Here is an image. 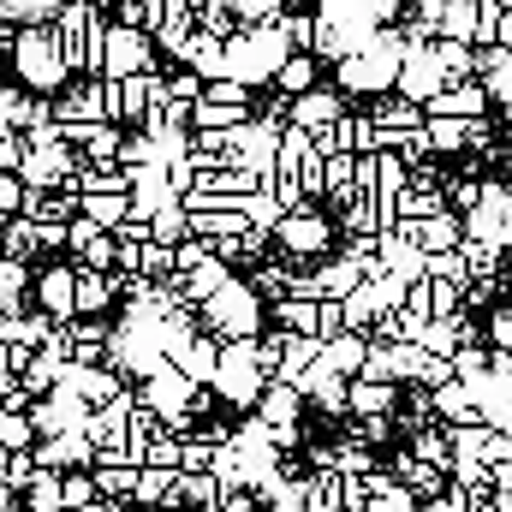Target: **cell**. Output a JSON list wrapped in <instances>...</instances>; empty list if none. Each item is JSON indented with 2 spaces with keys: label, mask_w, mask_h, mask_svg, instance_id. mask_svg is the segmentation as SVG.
Segmentation results:
<instances>
[{
  "label": "cell",
  "mask_w": 512,
  "mask_h": 512,
  "mask_svg": "<svg viewBox=\"0 0 512 512\" xmlns=\"http://www.w3.org/2000/svg\"><path fill=\"white\" fill-rule=\"evenodd\" d=\"M292 60V42L280 36V24H262V30H239L233 42H227V78L233 84H274L280 78V66Z\"/></svg>",
  "instance_id": "6da1fadb"
},
{
  "label": "cell",
  "mask_w": 512,
  "mask_h": 512,
  "mask_svg": "<svg viewBox=\"0 0 512 512\" xmlns=\"http://www.w3.org/2000/svg\"><path fill=\"white\" fill-rule=\"evenodd\" d=\"M12 60H18V78H24L30 90H60L66 72H72L54 24H24V30L12 36Z\"/></svg>",
  "instance_id": "7a4b0ae2"
},
{
  "label": "cell",
  "mask_w": 512,
  "mask_h": 512,
  "mask_svg": "<svg viewBox=\"0 0 512 512\" xmlns=\"http://www.w3.org/2000/svg\"><path fill=\"white\" fill-rule=\"evenodd\" d=\"M108 84H126L137 72H149V30H131V24H114L108 30V60H102Z\"/></svg>",
  "instance_id": "3957f363"
},
{
  "label": "cell",
  "mask_w": 512,
  "mask_h": 512,
  "mask_svg": "<svg viewBox=\"0 0 512 512\" xmlns=\"http://www.w3.org/2000/svg\"><path fill=\"white\" fill-rule=\"evenodd\" d=\"M256 316H262V310H256V292L245 280H227V286L209 298V322H221L227 334H251Z\"/></svg>",
  "instance_id": "277c9868"
},
{
  "label": "cell",
  "mask_w": 512,
  "mask_h": 512,
  "mask_svg": "<svg viewBox=\"0 0 512 512\" xmlns=\"http://www.w3.org/2000/svg\"><path fill=\"white\" fill-rule=\"evenodd\" d=\"M489 84H477V78H459V84H447L435 102H429V120H483V108H489Z\"/></svg>",
  "instance_id": "5b68a950"
},
{
  "label": "cell",
  "mask_w": 512,
  "mask_h": 512,
  "mask_svg": "<svg viewBox=\"0 0 512 512\" xmlns=\"http://www.w3.org/2000/svg\"><path fill=\"white\" fill-rule=\"evenodd\" d=\"M274 239H280V251H292V256H322L328 251V221L310 215V209H292V215L274 227Z\"/></svg>",
  "instance_id": "8992f818"
},
{
  "label": "cell",
  "mask_w": 512,
  "mask_h": 512,
  "mask_svg": "<svg viewBox=\"0 0 512 512\" xmlns=\"http://www.w3.org/2000/svg\"><path fill=\"white\" fill-rule=\"evenodd\" d=\"M54 120L78 126V120H108V84H78L66 96H54Z\"/></svg>",
  "instance_id": "52a82bcc"
},
{
  "label": "cell",
  "mask_w": 512,
  "mask_h": 512,
  "mask_svg": "<svg viewBox=\"0 0 512 512\" xmlns=\"http://www.w3.org/2000/svg\"><path fill=\"white\" fill-rule=\"evenodd\" d=\"M286 114H292V126H304V131H334L340 120H346V114H340V96H334V90H310V96H298V102H292Z\"/></svg>",
  "instance_id": "ba28073f"
},
{
  "label": "cell",
  "mask_w": 512,
  "mask_h": 512,
  "mask_svg": "<svg viewBox=\"0 0 512 512\" xmlns=\"http://www.w3.org/2000/svg\"><path fill=\"white\" fill-rule=\"evenodd\" d=\"M78 209H84L102 233H120L131 221V191H78Z\"/></svg>",
  "instance_id": "9c48e42d"
},
{
  "label": "cell",
  "mask_w": 512,
  "mask_h": 512,
  "mask_svg": "<svg viewBox=\"0 0 512 512\" xmlns=\"http://www.w3.org/2000/svg\"><path fill=\"white\" fill-rule=\"evenodd\" d=\"M465 239H471V233H465V215H453V209H441L435 221H423V227H417V245H423L429 256H447V251H459Z\"/></svg>",
  "instance_id": "30bf717a"
},
{
  "label": "cell",
  "mask_w": 512,
  "mask_h": 512,
  "mask_svg": "<svg viewBox=\"0 0 512 512\" xmlns=\"http://www.w3.org/2000/svg\"><path fill=\"white\" fill-rule=\"evenodd\" d=\"M42 310L48 316H72L78 310V268H48L42 274Z\"/></svg>",
  "instance_id": "8fae6325"
},
{
  "label": "cell",
  "mask_w": 512,
  "mask_h": 512,
  "mask_svg": "<svg viewBox=\"0 0 512 512\" xmlns=\"http://www.w3.org/2000/svg\"><path fill=\"white\" fill-rule=\"evenodd\" d=\"M149 239H161V245H185V239H191V209H185V197H167V203L155 209Z\"/></svg>",
  "instance_id": "7c38bea8"
},
{
  "label": "cell",
  "mask_w": 512,
  "mask_h": 512,
  "mask_svg": "<svg viewBox=\"0 0 512 512\" xmlns=\"http://www.w3.org/2000/svg\"><path fill=\"white\" fill-rule=\"evenodd\" d=\"M191 126H203V131H239V126H251V108L245 102H197L191 108Z\"/></svg>",
  "instance_id": "4fadbf2b"
},
{
  "label": "cell",
  "mask_w": 512,
  "mask_h": 512,
  "mask_svg": "<svg viewBox=\"0 0 512 512\" xmlns=\"http://www.w3.org/2000/svg\"><path fill=\"white\" fill-rule=\"evenodd\" d=\"M376 120H382L387 131H423L429 126V108L411 102V96H387L382 108H376Z\"/></svg>",
  "instance_id": "5bb4252c"
},
{
  "label": "cell",
  "mask_w": 512,
  "mask_h": 512,
  "mask_svg": "<svg viewBox=\"0 0 512 512\" xmlns=\"http://www.w3.org/2000/svg\"><path fill=\"white\" fill-rule=\"evenodd\" d=\"M42 251V221H30V215H12L6 221V262H24V256Z\"/></svg>",
  "instance_id": "9a60e30c"
},
{
  "label": "cell",
  "mask_w": 512,
  "mask_h": 512,
  "mask_svg": "<svg viewBox=\"0 0 512 512\" xmlns=\"http://www.w3.org/2000/svg\"><path fill=\"white\" fill-rule=\"evenodd\" d=\"M274 84H280V96H292V102H298V96H310V90H316V54H292V60L280 66V78H274Z\"/></svg>",
  "instance_id": "2e32d148"
},
{
  "label": "cell",
  "mask_w": 512,
  "mask_h": 512,
  "mask_svg": "<svg viewBox=\"0 0 512 512\" xmlns=\"http://www.w3.org/2000/svg\"><path fill=\"white\" fill-rule=\"evenodd\" d=\"M447 209V197L441 191H429V179L423 185H411V191H399V221H435Z\"/></svg>",
  "instance_id": "e0dca14e"
},
{
  "label": "cell",
  "mask_w": 512,
  "mask_h": 512,
  "mask_svg": "<svg viewBox=\"0 0 512 512\" xmlns=\"http://www.w3.org/2000/svg\"><path fill=\"white\" fill-rule=\"evenodd\" d=\"M280 322L292 334H322V304L316 298H292V304H280Z\"/></svg>",
  "instance_id": "ac0fdd59"
},
{
  "label": "cell",
  "mask_w": 512,
  "mask_h": 512,
  "mask_svg": "<svg viewBox=\"0 0 512 512\" xmlns=\"http://www.w3.org/2000/svg\"><path fill=\"white\" fill-rule=\"evenodd\" d=\"M233 12H239L245 30H262V24H280L286 18V0H233Z\"/></svg>",
  "instance_id": "d6986e66"
},
{
  "label": "cell",
  "mask_w": 512,
  "mask_h": 512,
  "mask_svg": "<svg viewBox=\"0 0 512 512\" xmlns=\"http://www.w3.org/2000/svg\"><path fill=\"white\" fill-rule=\"evenodd\" d=\"M108 298H114V280L96 268H78V310H102Z\"/></svg>",
  "instance_id": "ffe728a7"
},
{
  "label": "cell",
  "mask_w": 512,
  "mask_h": 512,
  "mask_svg": "<svg viewBox=\"0 0 512 512\" xmlns=\"http://www.w3.org/2000/svg\"><path fill=\"white\" fill-rule=\"evenodd\" d=\"M316 30H322L316 18H298V12H292V18H280V36L292 42V54H316Z\"/></svg>",
  "instance_id": "44dd1931"
},
{
  "label": "cell",
  "mask_w": 512,
  "mask_h": 512,
  "mask_svg": "<svg viewBox=\"0 0 512 512\" xmlns=\"http://www.w3.org/2000/svg\"><path fill=\"white\" fill-rule=\"evenodd\" d=\"M221 286H227V262L221 256H209L203 268H191V298H215Z\"/></svg>",
  "instance_id": "7402d4cb"
},
{
  "label": "cell",
  "mask_w": 512,
  "mask_h": 512,
  "mask_svg": "<svg viewBox=\"0 0 512 512\" xmlns=\"http://www.w3.org/2000/svg\"><path fill=\"white\" fill-rule=\"evenodd\" d=\"M173 268H179V251L173 245H161V239L143 245V274H173Z\"/></svg>",
  "instance_id": "603a6c76"
},
{
  "label": "cell",
  "mask_w": 512,
  "mask_h": 512,
  "mask_svg": "<svg viewBox=\"0 0 512 512\" xmlns=\"http://www.w3.org/2000/svg\"><path fill=\"white\" fill-rule=\"evenodd\" d=\"M24 179L18 173H0V215H24Z\"/></svg>",
  "instance_id": "cb8c5ba5"
},
{
  "label": "cell",
  "mask_w": 512,
  "mask_h": 512,
  "mask_svg": "<svg viewBox=\"0 0 512 512\" xmlns=\"http://www.w3.org/2000/svg\"><path fill=\"white\" fill-rule=\"evenodd\" d=\"M96 239H102V227H96V221H90V215H78V221H72V227H66V251H90V245H96Z\"/></svg>",
  "instance_id": "d4e9b609"
},
{
  "label": "cell",
  "mask_w": 512,
  "mask_h": 512,
  "mask_svg": "<svg viewBox=\"0 0 512 512\" xmlns=\"http://www.w3.org/2000/svg\"><path fill=\"white\" fill-rule=\"evenodd\" d=\"M465 268H471V262H465V251L429 256V274H435V280H453V286H459V280H465Z\"/></svg>",
  "instance_id": "484cf974"
},
{
  "label": "cell",
  "mask_w": 512,
  "mask_h": 512,
  "mask_svg": "<svg viewBox=\"0 0 512 512\" xmlns=\"http://www.w3.org/2000/svg\"><path fill=\"white\" fill-rule=\"evenodd\" d=\"M459 251H465V262H471V268H489V262L501 256V245H483V239H465Z\"/></svg>",
  "instance_id": "4316f807"
},
{
  "label": "cell",
  "mask_w": 512,
  "mask_h": 512,
  "mask_svg": "<svg viewBox=\"0 0 512 512\" xmlns=\"http://www.w3.org/2000/svg\"><path fill=\"white\" fill-rule=\"evenodd\" d=\"M42 328H48L42 316H30V322H6V334H12V340H42Z\"/></svg>",
  "instance_id": "83f0119b"
},
{
  "label": "cell",
  "mask_w": 512,
  "mask_h": 512,
  "mask_svg": "<svg viewBox=\"0 0 512 512\" xmlns=\"http://www.w3.org/2000/svg\"><path fill=\"white\" fill-rule=\"evenodd\" d=\"M429 292H435V310H453V304H459V286H453V280H435Z\"/></svg>",
  "instance_id": "f1b7e54d"
},
{
  "label": "cell",
  "mask_w": 512,
  "mask_h": 512,
  "mask_svg": "<svg viewBox=\"0 0 512 512\" xmlns=\"http://www.w3.org/2000/svg\"><path fill=\"white\" fill-rule=\"evenodd\" d=\"M18 280H24V268H18V262H0V298H6Z\"/></svg>",
  "instance_id": "f546056e"
},
{
  "label": "cell",
  "mask_w": 512,
  "mask_h": 512,
  "mask_svg": "<svg viewBox=\"0 0 512 512\" xmlns=\"http://www.w3.org/2000/svg\"><path fill=\"white\" fill-rule=\"evenodd\" d=\"M423 340H429V346H435V352H441V346H453V322H441V328H429V334H423Z\"/></svg>",
  "instance_id": "4dcf8cb0"
},
{
  "label": "cell",
  "mask_w": 512,
  "mask_h": 512,
  "mask_svg": "<svg viewBox=\"0 0 512 512\" xmlns=\"http://www.w3.org/2000/svg\"><path fill=\"white\" fill-rule=\"evenodd\" d=\"M495 340H501V346H512V310H507V316H495Z\"/></svg>",
  "instance_id": "1f68e13d"
}]
</instances>
